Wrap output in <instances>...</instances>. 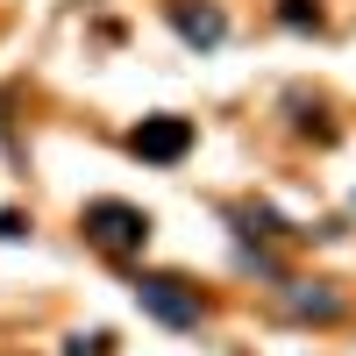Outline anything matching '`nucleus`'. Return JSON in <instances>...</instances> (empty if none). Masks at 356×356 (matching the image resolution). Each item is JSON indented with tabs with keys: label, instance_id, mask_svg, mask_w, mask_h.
Wrapping results in <instances>:
<instances>
[{
	"label": "nucleus",
	"instance_id": "f257e3e1",
	"mask_svg": "<svg viewBox=\"0 0 356 356\" xmlns=\"http://www.w3.org/2000/svg\"><path fill=\"white\" fill-rule=\"evenodd\" d=\"M79 228H86V243H100V250H114V257H129V250L150 243V214L129 207V200H86Z\"/></svg>",
	"mask_w": 356,
	"mask_h": 356
},
{
	"label": "nucleus",
	"instance_id": "f03ea898",
	"mask_svg": "<svg viewBox=\"0 0 356 356\" xmlns=\"http://www.w3.org/2000/svg\"><path fill=\"white\" fill-rule=\"evenodd\" d=\"M136 307L143 314H157L164 328H200V292L186 278H171V271H136Z\"/></svg>",
	"mask_w": 356,
	"mask_h": 356
},
{
	"label": "nucleus",
	"instance_id": "7ed1b4c3",
	"mask_svg": "<svg viewBox=\"0 0 356 356\" xmlns=\"http://www.w3.org/2000/svg\"><path fill=\"white\" fill-rule=\"evenodd\" d=\"M129 150L143 164H178L193 150V122H186V114H143V129L129 136Z\"/></svg>",
	"mask_w": 356,
	"mask_h": 356
},
{
	"label": "nucleus",
	"instance_id": "20e7f679",
	"mask_svg": "<svg viewBox=\"0 0 356 356\" xmlns=\"http://www.w3.org/2000/svg\"><path fill=\"white\" fill-rule=\"evenodd\" d=\"M171 22H178V36H186V43H200V50H214V43L228 36V15L214 8V0H200V8H193V0H178V8H171Z\"/></svg>",
	"mask_w": 356,
	"mask_h": 356
},
{
	"label": "nucleus",
	"instance_id": "39448f33",
	"mask_svg": "<svg viewBox=\"0 0 356 356\" xmlns=\"http://www.w3.org/2000/svg\"><path fill=\"white\" fill-rule=\"evenodd\" d=\"M285 307L300 314V321H335V314H342V292H328V285H314V292H307V285H292V278H285Z\"/></svg>",
	"mask_w": 356,
	"mask_h": 356
},
{
	"label": "nucleus",
	"instance_id": "423d86ee",
	"mask_svg": "<svg viewBox=\"0 0 356 356\" xmlns=\"http://www.w3.org/2000/svg\"><path fill=\"white\" fill-rule=\"evenodd\" d=\"M278 22L285 29H321V0H278Z\"/></svg>",
	"mask_w": 356,
	"mask_h": 356
},
{
	"label": "nucleus",
	"instance_id": "0eeeda50",
	"mask_svg": "<svg viewBox=\"0 0 356 356\" xmlns=\"http://www.w3.org/2000/svg\"><path fill=\"white\" fill-rule=\"evenodd\" d=\"M107 342H114V335H100V328H93V335H72L65 356H107Z\"/></svg>",
	"mask_w": 356,
	"mask_h": 356
}]
</instances>
